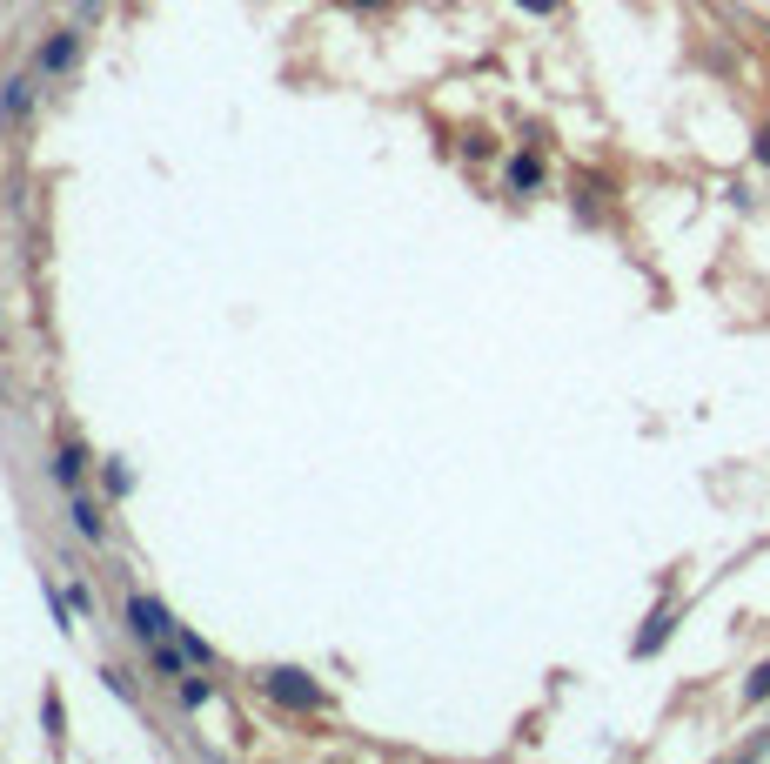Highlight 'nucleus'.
<instances>
[{
  "instance_id": "1",
  "label": "nucleus",
  "mask_w": 770,
  "mask_h": 764,
  "mask_svg": "<svg viewBox=\"0 0 770 764\" xmlns=\"http://www.w3.org/2000/svg\"><path fill=\"white\" fill-rule=\"evenodd\" d=\"M262 691L275 697V704H288V711H322V704H329V697H322V684H315V677L308 671H262Z\"/></svg>"
},
{
  "instance_id": "2",
  "label": "nucleus",
  "mask_w": 770,
  "mask_h": 764,
  "mask_svg": "<svg viewBox=\"0 0 770 764\" xmlns=\"http://www.w3.org/2000/svg\"><path fill=\"white\" fill-rule=\"evenodd\" d=\"M128 637H134V644H161V637H175V617H168V604L134 590V597H128Z\"/></svg>"
},
{
  "instance_id": "3",
  "label": "nucleus",
  "mask_w": 770,
  "mask_h": 764,
  "mask_svg": "<svg viewBox=\"0 0 770 764\" xmlns=\"http://www.w3.org/2000/svg\"><path fill=\"white\" fill-rule=\"evenodd\" d=\"M141 657H148V671H154V677H181L188 664H195V657L181 651V637H161V644H141Z\"/></svg>"
},
{
  "instance_id": "4",
  "label": "nucleus",
  "mask_w": 770,
  "mask_h": 764,
  "mask_svg": "<svg viewBox=\"0 0 770 764\" xmlns=\"http://www.w3.org/2000/svg\"><path fill=\"white\" fill-rule=\"evenodd\" d=\"M27 108H34V74H14V81H0V121H14V128H21Z\"/></svg>"
},
{
  "instance_id": "5",
  "label": "nucleus",
  "mask_w": 770,
  "mask_h": 764,
  "mask_svg": "<svg viewBox=\"0 0 770 764\" xmlns=\"http://www.w3.org/2000/svg\"><path fill=\"white\" fill-rule=\"evenodd\" d=\"M67 517H74V537H88V543H108V517H101V503L94 496L74 490V503H67Z\"/></svg>"
},
{
  "instance_id": "6",
  "label": "nucleus",
  "mask_w": 770,
  "mask_h": 764,
  "mask_svg": "<svg viewBox=\"0 0 770 764\" xmlns=\"http://www.w3.org/2000/svg\"><path fill=\"white\" fill-rule=\"evenodd\" d=\"M54 483H61L67 496L88 483V450H81V443H61V450H54Z\"/></svg>"
},
{
  "instance_id": "7",
  "label": "nucleus",
  "mask_w": 770,
  "mask_h": 764,
  "mask_svg": "<svg viewBox=\"0 0 770 764\" xmlns=\"http://www.w3.org/2000/svg\"><path fill=\"white\" fill-rule=\"evenodd\" d=\"M74 54H81V34L67 27V34H54V41L41 47V61H34V68H41V74H67V68H74Z\"/></svg>"
},
{
  "instance_id": "8",
  "label": "nucleus",
  "mask_w": 770,
  "mask_h": 764,
  "mask_svg": "<svg viewBox=\"0 0 770 764\" xmlns=\"http://www.w3.org/2000/svg\"><path fill=\"white\" fill-rule=\"evenodd\" d=\"M509 188H516V195L543 188V161H536V155H516V161H509Z\"/></svg>"
},
{
  "instance_id": "9",
  "label": "nucleus",
  "mask_w": 770,
  "mask_h": 764,
  "mask_svg": "<svg viewBox=\"0 0 770 764\" xmlns=\"http://www.w3.org/2000/svg\"><path fill=\"white\" fill-rule=\"evenodd\" d=\"M215 697V677H181V711H201Z\"/></svg>"
},
{
  "instance_id": "10",
  "label": "nucleus",
  "mask_w": 770,
  "mask_h": 764,
  "mask_svg": "<svg viewBox=\"0 0 770 764\" xmlns=\"http://www.w3.org/2000/svg\"><path fill=\"white\" fill-rule=\"evenodd\" d=\"M175 637H181V651L195 657L201 671H208V664H215V651H208V637H201V630H188V624H175Z\"/></svg>"
},
{
  "instance_id": "11",
  "label": "nucleus",
  "mask_w": 770,
  "mask_h": 764,
  "mask_svg": "<svg viewBox=\"0 0 770 764\" xmlns=\"http://www.w3.org/2000/svg\"><path fill=\"white\" fill-rule=\"evenodd\" d=\"M41 711H47V731H54V738H67V704H61V691H54V684H47Z\"/></svg>"
},
{
  "instance_id": "12",
  "label": "nucleus",
  "mask_w": 770,
  "mask_h": 764,
  "mask_svg": "<svg viewBox=\"0 0 770 764\" xmlns=\"http://www.w3.org/2000/svg\"><path fill=\"white\" fill-rule=\"evenodd\" d=\"M663 637H670V610H657V617H650V630L637 637V657H650V651L663 644Z\"/></svg>"
},
{
  "instance_id": "13",
  "label": "nucleus",
  "mask_w": 770,
  "mask_h": 764,
  "mask_svg": "<svg viewBox=\"0 0 770 764\" xmlns=\"http://www.w3.org/2000/svg\"><path fill=\"white\" fill-rule=\"evenodd\" d=\"M744 697H750V704H764V697H770V664H764V671H750V677H744Z\"/></svg>"
},
{
  "instance_id": "14",
  "label": "nucleus",
  "mask_w": 770,
  "mask_h": 764,
  "mask_svg": "<svg viewBox=\"0 0 770 764\" xmlns=\"http://www.w3.org/2000/svg\"><path fill=\"white\" fill-rule=\"evenodd\" d=\"M67 604H74V617H88V610H94V597H88V584H67Z\"/></svg>"
},
{
  "instance_id": "15",
  "label": "nucleus",
  "mask_w": 770,
  "mask_h": 764,
  "mask_svg": "<svg viewBox=\"0 0 770 764\" xmlns=\"http://www.w3.org/2000/svg\"><path fill=\"white\" fill-rule=\"evenodd\" d=\"M516 7H529V14H556V0H516Z\"/></svg>"
},
{
  "instance_id": "16",
  "label": "nucleus",
  "mask_w": 770,
  "mask_h": 764,
  "mask_svg": "<svg viewBox=\"0 0 770 764\" xmlns=\"http://www.w3.org/2000/svg\"><path fill=\"white\" fill-rule=\"evenodd\" d=\"M757 161H764V168H770V128H764V135H757Z\"/></svg>"
},
{
  "instance_id": "17",
  "label": "nucleus",
  "mask_w": 770,
  "mask_h": 764,
  "mask_svg": "<svg viewBox=\"0 0 770 764\" xmlns=\"http://www.w3.org/2000/svg\"><path fill=\"white\" fill-rule=\"evenodd\" d=\"M355 7H375V0H355Z\"/></svg>"
}]
</instances>
